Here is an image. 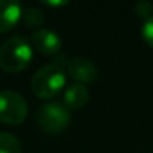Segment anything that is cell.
Masks as SVG:
<instances>
[{
    "label": "cell",
    "mask_w": 153,
    "mask_h": 153,
    "mask_svg": "<svg viewBox=\"0 0 153 153\" xmlns=\"http://www.w3.org/2000/svg\"><path fill=\"white\" fill-rule=\"evenodd\" d=\"M33 58V46L24 36H12L0 45V67L16 73L25 68Z\"/></svg>",
    "instance_id": "6da1fadb"
},
{
    "label": "cell",
    "mask_w": 153,
    "mask_h": 153,
    "mask_svg": "<svg viewBox=\"0 0 153 153\" xmlns=\"http://www.w3.org/2000/svg\"><path fill=\"white\" fill-rule=\"evenodd\" d=\"M67 74L64 68L56 64L51 62L42 65L31 77V91L39 98H52L55 97L64 86H65Z\"/></svg>",
    "instance_id": "7a4b0ae2"
},
{
    "label": "cell",
    "mask_w": 153,
    "mask_h": 153,
    "mask_svg": "<svg viewBox=\"0 0 153 153\" xmlns=\"http://www.w3.org/2000/svg\"><path fill=\"white\" fill-rule=\"evenodd\" d=\"M71 119L70 108L58 101L45 102L37 110V123L46 131V132H59L62 131Z\"/></svg>",
    "instance_id": "3957f363"
},
{
    "label": "cell",
    "mask_w": 153,
    "mask_h": 153,
    "mask_svg": "<svg viewBox=\"0 0 153 153\" xmlns=\"http://www.w3.org/2000/svg\"><path fill=\"white\" fill-rule=\"evenodd\" d=\"M28 113V105L25 98L16 91H1L0 92V122L16 125L24 122Z\"/></svg>",
    "instance_id": "277c9868"
},
{
    "label": "cell",
    "mask_w": 153,
    "mask_h": 153,
    "mask_svg": "<svg viewBox=\"0 0 153 153\" xmlns=\"http://www.w3.org/2000/svg\"><path fill=\"white\" fill-rule=\"evenodd\" d=\"M31 46L36 51L46 53V55H52L61 49V37L56 31H53L51 28H37L33 31L31 39H30Z\"/></svg>",
    "instance_id": "5b68a950"
},
{
    "label": "cell",
    "mask_w": 153,
    "mask_h": 153,
    "mask_svg": "<svg viewBox=\"0 0 153 153\" xmlns=\"http://www.w3.org/2000/svg\"><path fill=\"white\" fill-rule=\"evenodd\" d=\"M67 73L71 79L77 80L79 83H86V82H92L97 79L98 68L94 61L83 58V56H77L68 62Z\"/></svg>",
    "instance_id": "8992f818"
},
{
    "label": "cell",
    "mask_w": 153,
    "mask_h": 153,
    "mask_svg": "<svg viewBox=\"0 0 153 153\" xmlns=\"http://www.w3.org/2000/svg\"><path fill=\"white\" fill-rule=\"evenodd\" d=\"M22 16L19 0H0V33L13 28Z\"/></svg>",
    "instance_id": "52a82bcc"
},
{
    "label": "cell",
    "mask_w": 153,
    "mask_h": 153,
    "mask_svg": "<svg viewBox=\"0 0 153 153\" xmlns=\"http://www.w3.org/2000/svg\"><path fill=\"white\" fill-rule=\"evenodd\" d=\"M89 100V89L83 83H71L65 88L64 92V104L68 108H79L85 105Z\"/></svg>",
    "instance_id": "ba28073f"
},
{
    "label": "cell",
    "mask_w": 153,
    "mask_h": 153,
    "mask_svg": "<svg viewBox=\"0 0 153 153\" xmlns=\"http://www.w3.org/2000/svg\"><path fill=\"white\" fill-rule=\"evenodd\" d=\"M22 147L19 140L9 134V132H0V153H21Z\"/></svg>",
    "instance_id": "9c48e42d"
},
{
    "label": "cell",
    "mask_w": 153,
    "mask_h": 153,
    "mask_svg": "<svg viewBox=\"0 0 153 153\" xmlns=\"http://www.w3.org/2000/svg\"><path fill=\"white\" fill-rule=\"evenodd\" d=\"M22 19L28 27H40L45 22V15L40 9L37 7H27L22 12Z\"/></svg>",
    "instance_id": "30bf717a"
},
{
    "label": "cell",
    "mask_w": 153,
    "mask_h": 153,
    "mask_svg": "<svg viewBox=\"0 0 153 153\" xmlns=\"http://www.w3.org/2000/svg\"><path fill=\"white\" fill-rule=\"evenodd\" d=\"M141 36H143V39L150 46H153V15L149 16L143 22V25H141Z\"/></svg>",
    "instance_id": "8fae6325"
},
{
    "label": "cell",
    "mask_w": 153,
    "mask_h": 153,
    "mask_svg": "<svg viewBox=\"0 0 153 153\" xmlns=\"http://www.w3.org/2000/svg\"><path fill=\"white\" fill-rule=\"evenodd\" d=\"M135 10H137L138 16H144V18L147 19L149 16H152L153 6L150 4L149 0H138L137 4H135Z\"/></svg>",
    "instance_id": "7c38bea8"
},
{
    "label": "cell",
    "mask_w": 153,
    "mask_h": 153,
    "mask_svg": "<svg viewBox=\"0 0 153 153\" xmlns=\"http://www.w3.org/2000/svg\"><path fill=\"white\" fill-rule=\"evenodd\" d=\"M40 1H43V3H46L49 6H64L70 0H40Z\"/></svg>",
    "instance_id": "4fadbf2b"
}]
</instances>
